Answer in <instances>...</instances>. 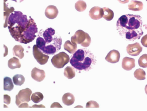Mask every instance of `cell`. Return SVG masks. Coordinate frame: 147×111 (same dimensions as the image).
<instances>
[{"label":"cell","instance_id":"8992f818","mask_svg":"<svg viewBox=\"0 0 147 111\" xmlns=\"http://www.w3.org/2000/svg\"><path fill=\"white\" fill-rule=\"evenodd\" d=\"M71 42L75 45L80 44L84 47H88L91 42V39L88 33L78 30L71 37Z\"/></svg>","mask_w":147,"mask_h":111},{"label":"cell","instance_id":"2e32d148","mask_svg":"<svg viewBox=\"0 0 147 111\" xmlns=\"http://www.w3.org/2000/svg\"><path fill=\"white\" fill-rule=\"evenodd\" d=\"M144 5L141 1H131L128 5V9L134 11H140L143 9Z\"/></svg>","mask_w":147,"mask_h":111},{"label":"cell","instance_id":"3957f363","mask_svg":"<svg viewBox=\"0 0 147 111\" xmlns=\"http://www.w3.org/2000/svg\"><path fill=\"white\" fill-rule=\"evenodd\" d=\"M29 20L26 15L20 11H14L9 15L7 24L11 36L20 42L23 33L26 30Z\"/></svg>","mask_w":147,"mask_h":111},{"label":"cell","instance_id":"d6986e66","mask_svg":"<svg viewBox=\"0 0 147 111\" xmlns=\"http://www.w3.org/2000/svg\"><path fill=\"white\" fill-rule=\"evenodd\" d=\"M8 66L11 69H14L16 68H20L21 67V64L20 62V60L16 58L13 57L9 59L8 62Z\"/></svg>","mask_w":147,"mask_h":111},{"label":"cell","instance_id":"e575fe53","mask_svg":"<svg viewBox=\"0 0 147 111\" xmlns=\"http://www.w3.org/2000/svg\"><path fill=\"white\" fill-rule=\"evenodd\" d=\"M30 108H45V106L42 105H33L32 106H30Z\"/></svg>","mask_w":147,"mask_h":111},{"label":"cell","instance_id":"d6a6232c","mask_svg":"<svg viewBox=\"0 0 147 111\" xmlns=\"http://www.w3.org/2000/svg\"><path fill=\"white\" fill-rule=\"evenodd\" d=\"M20 108H30V106H29L28 104H27V102H24L22 104H21L19 106H18Z\"/></svg>","mask_w":147,"mask_h":111},{"label":"cell","instance_id":"52a82bcc","mask_svg":"<svg viewBox=\"0 0 147 111\" xmlns=\"http://www.w3.org/2000/svg\"><path fill=\"white\" fill-rule=\"evenodd\" d=\"M69 61V56L64 52L55 55L51 59L52 64L57 68H63Z\"/></svg>","mask_w":147,"mask_h":111},{"label":"cell","instance_id":"ffe728a7","mask_svg":"<svg viewBox=\"0 0 147 111\" xmlns=\"http://www.w3.org/2000/svg\"><path fill=\"white\" fill-rule=\"evenodd\" d=\"M64 47L65 50L67 51L69 54H74L77 51V45L74 44L73 43H72V42H71L69 40L65 42L64 45Z\"/></svg>","mask_w":147,"mask_h":111},{"label":"cell","instance_id":"74e56055","mask_svg":"<svg viewBox=\"0 0 147 111\" xmlns=\"http://www.w3.org/2000/svg\"><path fill=\"white\" fill-rule=\"evenodd\" d=\"M146 1H147V0H146Z\"/></svg>","mask_w":147,"mask_h":111},{"label":"cell","instance_id":"7a4b0ae2","mask_svg":"<svg viewBox=\"0 0 147 111\" xmlns=\"http://www.w3.org/2000/svg\"><path fill=\"white\" fill-rule=\"evenodd\" d=\"M62 39L61 36L55 34V30L52 28L46 29L36 40V45L43 53L47 55L55 54L61 49Z\"/></svg>","mask_w":147,"mask_h":111},{"label":"cell","instance_id":"ba28073f","mask_svg":"<svg viewBox=\"0 0 147 111\" xmlns=\"http://www.w3.org/2000/svg\"><path fill=\"white\" fill-rule=\"evenodd\" d=\"M32 91L30 88H26L21 90L16 95V104L19 106L24 102H28L31 100V95H32Z\"/></svg>","mask_w":147,"mask_h":111},{"label":"cell","instance_id":"7c38bea8","mask_svg":"<svg viewBox=\"0 0 147 111\" xmlns=\"http://www.w3.org/2000/svg\"><path fill=\"white\" fill-rule=\"evenodd\" d=\"M31 77L36 81L41 82L45 78V72L44 70L34 68L31 71Z\"/></svg>","mask_w":147,"mask_h":111},{"label":"cell","instance_id":"8fae6325","mask_svg":"<svg viewBox=\"0 0 147 111\" xmlns=\"http://www.w3.org/2000/svg\"><path fill=\"white\" fill-rule=\"evenodd\" d=\"M104 10L103 8L99 7H92L89 12V15L91 19L94 20H100L103 17Z\"/></svg>","mask_w":147,"mask_h":111},{"label":"cell","instance_id":"4dcf8cb0","mask_svg":"<svg viewBox=\"0 0 147 111\" xmlns=\"http://www.w3.org/2000/svg\"><path fill=\"white\" fill-rule=\"evenodd\" d=\"M141 44L145 47L147 48V34L144 35L141 39Z\"/></svg>","mask_w":147,"mask_h":111},{"label":"cell","instance_id":"e0dca14e","mask_svg":"<svg viewBox=\"0 0 147 111\" xmlns=\"http://www.w3.org/2000/svg\"><path fill=\"white\" fill-rule=\"evenodd\" d=\"M63 102L67 106L72 105L75 102V97L71 93H66L63 96Z\"/></svg>","mask_w":147,"mask_h":111},{"label":"cell","instance_id":"d4e9b609","mask_svg":"<svg viewBox=\"0 0 147 111\" xmlns=\"http://www.w3.org/2000/svg\"><path fill=\"white\" fill-rule=\"evenodd\" d=\"M145 75H146V73L144 70L142 69L139 68L136 70V71L134 72V77L136 79L138 80L142 81L145 79Z\"/></svg>","mask_w":147,"mask_h":111},{"label":"cell","instance_id":"9a60e30c","mask_svg":"<svg viewBox=\"0 0 147 111\" xmlns=\"http://www.w3.org/2000/svg\"><path fill=\"white\" fill-rule=\"evenodd\" d=\"M58 14V10L55 6L49 5L47 7L45 11V15L48 19L53 20L57 17Z\"/></svg>","mask_w":147,"mask_h":111},{"label":"cell","instance_id":"cb8c5ba5","mask_svg":"<svg viewBox=\"0 0 147 111\" xmlns=\"http://www.w3.org/2000/svg\"><path fill=\"white\" fill-rule=\"evenodd\" d=\"M31 101L35 104H38L42 101L44 99V96L42 93L36 92L31 95Z\"/></svg>","mask_w":147,"mask_h":111},{"label":"cell","instance_id":"f546056e","mask_svg":"<svg viewBox=\"0 0 147 111\" xmlns=\"http://www.w3.org/2000/svg\"><path fill=\"white\" fill-rule=\"evenodd\" d=\"M4 102L9 105L11 103V97L8 95H4Z\"/></svg>","mask_w":147,"mask_h":111},{"label":"cell","instance_id":"83f0119b","mask_svg":"<svg viewBox=\"0 0 147 111\" xmlns=\"http://www.w3.org/2000/svg\"><path fill=\"white\" fill-rule=\"evenodd\" d=\"M139 66L142 68H147V54H143L138 59Z\"/></svg>","mask_w":147,"mask_h":111},{"label":"cell","instance_id":"5b68a950","mask_svg":"<svg viewBox=\"0 0 147 111\" xmlns=\"http://www.w3.org/2000/svg\"><path fill=\"white\" fill-rule=\"evenodd\" d=\"M38 32L37 26L32 18H30L28 21V27L21 36L20 42L24 44H27L31 42L35 38V34Z\"/></svg>","mask_w":147,"mask_h":111},{"label":"cell","instance_id":"4fadbf2b","mask_svg":"<svg viewBox=\"0 0 147 111\" xmlns=\"http://www.w3.org/2000/svg\"><path fill=\"white\" fill-rule=\"evenodd\" d=\"M120 59V54L117 50H112L110 51L105 57V60L111 64H115Z\"/></svg>","mask_w":147,"mask_h":111},{"label":"cell","instance_id":"836d02e7","mask_svg":"<svg viewBox=\"0 0 147 111\" xmlns=\"http://www.w3.org/2000/svg\"><path fill=\"white\" fill-rule=\"evenodd\" d=\"M118 1L121 4H126L129 1V0H118Z\"/></svg>","mask_w":147,"mask_h":111},{"label":"cell","instance_id":"f1b7e54d","mask_svg":"<svg viewBox=\"0 0 147 111\" xmlns=\"http://www.w3.org/2000/svg\"><path fill=\"white\" fill-rule=\"evenodd\" d=\"M87 108H99L100 105L96 102L94 101H90L87 102L86 105Z\"/></svg>","mask_w":147,"mask_h":111},{"label":"cell","instance_id":"4316f807","mask_svg":"<svg viewBox=\"0 0 147 111\" xmlns=\"http://www.w3.org/2000/svg\"><path fill=\"white\" fill-rule=\"evenodd\" d=\"M75 8L77 11L79 12H83L87 8V4L82 0H79L76 3Z\"/></svg>","mask_w":147,"mask_h":111},{"label":"cell","instance_id":"44dd1931","mask_svg":"<svg viewBox=\"0 0 147 111\" xmlns=\"http://www.w3.org/2000/svg\"><path fill=\"white\" fill-rule=\"evenodd\" d=\"M102 8L104 10L103 18L107 21H111L114 17L113 11L107 7H104Z\"/></svg>","mask_w":147,"mask_h":111},{"label":"cell","instance_id":"7402d4cb","mask_svg":"<svg viewBox=\"0 0 147 111\" xmlns=\"http://www.w3.org/2000/svg\"><path fill=\"white\" fill-rule=\"evenodd\" d=\"M14 82L9 77H5L4 78V89L5 91H11L14 88Z\"/></svg>","mask_w":147,"mask_h":111},{"label":"cell","instance_id":"30bf717a","mask_svg":"<svg viewBox=\"0 0 147 111\" xmlns=\"http://www.w3.org/2000/svg\"><path fill=\"white\" fill-rule=\"evenodd\" d=\"M142 51V47L138 42L129 44L127 47V52L131 56H138Z\"/></svg>","mask_w":147,"mask_h":111},{"label":"cell","instance_id":"484cf974","mask_svg":"<svg viewBox=\"0 0 147 111\" xmlns=\"http://www.w3.org/2000/svg\"><path fill=\"white\" fill-rule=\"evenodd\" d=\"M13 82L17 86H21L24 84V83L25 82V78L22 75H20V74H17V75H16L13 77Z\"/></svg>","mask_w":147,"mask_h":111},{"label":"cell","instance_id":"603a6c76","mask_svg":"<svg viewBox=\"0 0 147 111\" xmlns=\"http://www.w3.org/2000/svg\"><path fill=\"white\" fill-rule=\"evenodd\" d=\"M64 75L66 78L71 79L76 77L75 70L71 67H67L64 70Z\"/></svg>","mask_w":147,"mask_h":111},{"label":"cell","instance_id":"1f68e13d","mask_svg":"<svg viewBox=\"0 0 147 111\" xmlns=\"http://www.w3.org/2000/svg\"><path fill=\"white\" fill-rule=\"evenodd\" d=\"M51 108H62L63 106H61L58 102H54V103H53V104L51 105Z\"/></svg>","mask_w":147,"mask_h":111},{"label":"cell","instance_id":"6da1fadb","mask_svg":"<svg viewBox=\"0 0 147 111\" xmlns=\"http://www.w3.org/2000/svg\"><path fill=\"white\" fill-rule=\"evenodd\" d=\"M116 27L122 38L131 41L140 39L144 34L142 20L138 15H122L117 22Z\"/></svg>","mask_w":147,"mask_h":111},{"label":"cell","instance_id":"d590c367","mask_svg":"<svg viewBox=\"0 0 147 111\" xmlns=\"http://www.w3.org/2000/svg\"><path fill=\"white\" fill-rule=\"evenodd\" d=\"M12 1H15V2H16V3H21V2L24 1V0H12Z\"/></svg>","mask_w":147,"mask_h":111},{"label":"cell","instance_id":"9c48e42d","mask_svg":"<svg viewBox=\"0 0 147 111\" xmlns=\"http://www.w3.org/2000/svg\"><path fill=\"white\" fill-rule=\"evenodd\" d=\"M33 55L37 63L40 65L47 64L49 59L48 55L43 53L36 45L33 46Z\"/></svg>","mask_w":147,"mask_h":111},{"label":"cell","instance_id":"5bb4252c","mask_svg":"<svg viewBox=\"0 0 147 111\" xmlns=\"http://www.w3.org/2000/svg\"><path fill=\"white\" fill-rule=\"evenodd\" d=\"M136 67V63L134 58L125 57L122 61V67L125 71H131Z\"/></svg>","mask_w":147,"mask_h":111},{"label":"cell","instance_id":"277c9868","mask_svg":"<svg viewBox=\"0 0 147 111\" xmlns=\"http://www.w3.org/2000/svg\"><path fill=\"white\" fill-rule=\"evenodd\" d=\"M69 62L71 65L80 72L91 69L96 64V59L88 49H80L73 54Z\"/></svg>","mask_w":147,"mask_h":111},{"label":"cell","instance_id":"ac0fdd59","mask_svg":"<svg viewBox=\"0 0 147 111\" xmlns=\"http://www.w3.org/2000/svg\"><path fill=\"white\" fill-rule=\"evenodd\" d=\"M24 48L20 45H15L13 49V55L15 57H18L20 59H22L24 57Z\"/></svg>","mask_w":147,"mask_h":111},{"label":"cell","instance_id":"8d00e7d4","mask_svg":"<svg viewBox=\"0 0 147 111\" xmlns=\"http://www.w3.org/2000/svg\"><path fill=\"white\" fill-rule=\"evenodd\" d=\"M145 92L146 94L147 95V85L145 86Z\"/></svg>","mask_w":147,"mask_h":111}]
</instances>
